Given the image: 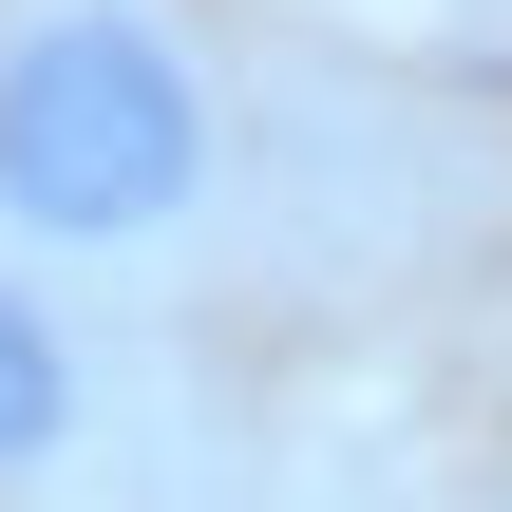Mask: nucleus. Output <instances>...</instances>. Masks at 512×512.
Returning <instances> with one entry per match:
<instances>
[{
	"label": "nucleus",
	"mask_w": 512,
	"mask_h": 512,
	"mask_svg": "<svg viewBox=\"0 0 512 512\" xmlns=\"http://www.w3.org/2000/svg\"><path fill=\"white\" fill-rule=\"evenodd\" d=\"M209 57L152 0H19L0 19V228L57 266H133L209 209Z\"/></svg>",
	"instance_id": "obj_1"
},
{
	"label": "nucleus",
	"mask_w": 512,
	"mask_h": 512,
	"mask_svg": "<svg viewBox=\"0 0 512 512\" xmlns=\"http://www.w3.org/2000/svg\"><path fill=\"white\" fill-rule=\"evenodd\" d=\"M76 437H95V342L38 285H0V475H57Z\"/></svg>",
	"instance_id": "obj_2"
}]
</instances>
